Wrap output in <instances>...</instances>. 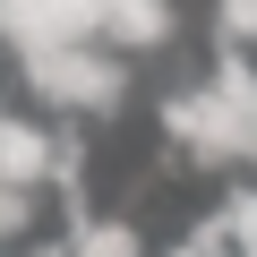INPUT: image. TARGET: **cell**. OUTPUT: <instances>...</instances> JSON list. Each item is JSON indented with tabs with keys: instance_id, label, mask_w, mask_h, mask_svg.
I'll return each instance as SVG.
<instances>
[{
	"instance_id": "obj_2",
	"label": "cell",
	"mask_w": 257,
	"mask_h": 257,
	"mask_svg": "<svg viewBox=\"0 0 257 257\" xmlns=\"http://www.w3.org/2000/svg\"><path fill=\"white\" fill-rule=\"evenodd\" d=\"M26 77H35L52 103H77V111H111V103H120V86H128V69H120V60H103V52H86V43L26 60Z\"/></svg>"
},
{
	"instance_id": "obj_6",
	"label": "cell",
	"mask_w": 257,
	"mask_h": 257,
	"mask_svg": "<svg viewBox=\"0 0 257 257\" xmlns=\"http://www.w3.org/2000/svg\"><path fill=\"white\" fill-rule=\"evenodd\" d=\"M231 43H257V0H223V52Z\"/></svg>"
},
{
	"instance_id": "obj_1",
	"label": "cell",
	"mask_w": 257,
	"mask_h": 257,
	"mask_svg": "<svg viewBox=\"0 0 257 257\" xmlns=\"http://www.w3.org/2000/svg\"><path fill=\"white\" fill-rule=\"evenodd\" d=\"M163 138H172L189 163H231V155H248V120L223 111L214 86H197V94H172V103H163Z\"/></svg>"
},
{
	"instance_id": "obj_10",
	"label": "cell",
	"mask_w": 257,
	"mask_h": 257,
	"mask_svg": "<svg viewBox=\"0 0 257 257\" xmlns=\"http://www.w3.org/2000/svg\"><path fill=\"white\" fill-rule=\"evenodd\" d=\"M248 155H257V128H248Z\"/></svg>"
},
{
	"instance_id": "obj_5",
	"label": "cell",
	"mask_w": 257,
	"mask_h": 257,
	"mask_svg": "<svg viewBox=\"0 0 257 257\" xmlns=\"http://www.w3.org/2000/svg\"><path fill=\"white\" fill-rule=\"evenodd\" d=\"M69 248H77V257H138V231H128L120 214H77Z\"/></svg>"
},
{
	"instance_id": "obj_4",
	"label": "cell",
	"mask_w": 257,
	"mask_h": 257,
	"mask_svg": "<svg viewBox=\"0 0 257 257\" xmlns=\"http://www.w3.org/2000/svg\"><path fill=\"white\" fill-rule=\"evenodd\" d=\"M103 35L111 43H163L172 35V9H163V0H103Z\"/></svg>"
},
{
	"instance_id": "obj_9",
	"label": "cell",
	"mask_w": 257,
	"mask_h": 257,
	"mask_svg": "<svg viewBox=\"0 0 257 257\" xmlns=\"http://www.w3.org/2000/svg\"><path fill=\"white\" fill-rule=\"evenodd\" d=\"M35 257H77V248H35Z\"/></svg>"
},
{
	"instance_id": "obj_7",
	"label": "cell",
	"mask_w": 257,
	"mask_h": 257,
	"mask_svg": "<svg viewBox=\"0 0 257 257\" xmlns=\"http://www.w3.org/2000/svg\"><path fill=\"white\" fill-rule=\"evenodd\" d=\"M172 257H223V223L206 214V223H197V240H189V248H172Z\"/></svg>"
},
{
	"instance_id": "obj_3",
	"label": "cell",
	"mask_w": 257,
	"mask_h": 257,
	"mask_svg": "<svg viewBox=\"0 0 257 257\" xmlns=\"http://www.w3.org/2000/svg\"><path fill=\"white\" fill-rule=\"evenodd\" d=\"M52 163H60V138L0 111V189H35V180H52Z\"/></svg>"
},
{
	"instance_id": "obj_8",
	"label": "cell",
	"mask_w": 257,
	"mask_h": 257,
	"mask_svg": "<svg viewBox=\"0 0 257 257\" xmlns=\"http://www.w3.org/2000/svg\"><path fill=\"white\" fill-rule=\"evenodd\" d=\"M26 223V189H0V231H18Z\"/></svg>"
}]
</instances>
